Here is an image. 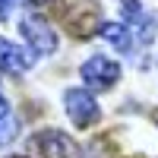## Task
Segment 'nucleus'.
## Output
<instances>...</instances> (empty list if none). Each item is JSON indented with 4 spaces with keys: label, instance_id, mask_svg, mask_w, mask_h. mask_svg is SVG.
Returning a JSON list of instances; mask_svg holds the SVG:
<instances>
[{
    "label": "nucleus",
    "instance_id": "f257e3e1",
    "mask_svg": "<svg viewBox=\"0 0 158 158\" xmlns=\"http://www.w3.org/2000/svg\"><path fill=\"white\" fill-rule=\"evenodd\" d=\"M51 16H54L63 32L76 41H89L101 32V6L98 0H51Z\"/></svg>",
    "mask_w": 158,
    "mask_h": 158
},
{
    "label": "nucleus",
    "instance_id": "f03ea898",
    "mask_svg": "<svg viewBox=\"0 0 158 158\" xmlns=\"http://www.w3.org/2000/svg\"><path fill=\"white\" fill-rule=\"evenodd\" d=\"M32 152L41 155V158H79L73 136H67L63 130H41V133H35Z\"/></svg>",
    "mask_w": 158,
    "mask_h": 158
},
{
    "label": "nucleus",
    "instance_id": "7ed1b4c3",
    "mask_svg": "<svg viewBox=\"0 0 158 158\" xmlns=\"http://www.w3.org/2000/svg\"><path fill=\"white\" fill-rule=\"evenodd\" d=\"M63 104H67V114H70V120L79 127V130H89V127H95L98 123V101L92 98V92L85 89H67V95H63Z\"/></svg>",
    "mask_w": 158,
    "mask_h": 158
},
{
    "label": "nucleus",
    "instance_id": "20e7f679",
    "mask_svg": "<svg viewBox=\"0 0 158 158\" xmlns=\"http://www.w3.org/2000/svg\"><path fill=\"white\" fill-rule=\"evenodd\" d=\"M117 79H120V63L104 57V54H95L82 63V82L95 92H104V89L117 85Z\"/></svg>",
    "mask_w": 158,
    "mask_h": 158
},
{
    "label": "nucleus",
    "instance_id": "39448f33",
    "mask_svg": "<svg viewBox=\"0 0 158 158\" xmlns=\"http://www.w3.org/2000/svg\"><path fill=\"white\" fill-rule=\"evenodd\" d=\"M19 32L35 54H54L57 51V32L51 29V22L44 16H25L19 22Z\"/></svg>",
    "mask_w": 158,
    "mask_h": 158
},
{
    "label": "nucleus",
    "instance_id": "423d86ee",
    "mask_svg": "<svg viewBox=\"0 0 158 158\" xmlns=\"http://www.w3.org/2000/svg\"><path fill=\"white\" fill-rule=\"evenodd\" d=\"M120 10H123L127 22H130V29H136V41L149 44L155 38V32H158V19L152 13H142L139 0H120Z\"/></svg>",
    "mask_w": 158,
    "mask_h": 158
},
{
    "label": "nucleus",
    "instance_id": "0eeeda50",
    "mask_svg": "<svg viewBox=\"0 0 158 158\" xmlns=\"http://www.w3.org/2000/svg\"><path fill=\"white\" fill-rule=\"evenodd\" d=\"M32 60H35V51L32 48H16V44H10L6 38H0V70L22 73V70L32 67Z\"/></svg>",
    "mask_w": 158,
    "mask_h": 158
},
{
    "label": "nucleus",
    "instance_id": "6e6552de",
    "mask_svg": "<svg viewBox=\"0 0 158 158\" xmlns=\"http://www.w3.org/2000/svg\"><path fill=\"white\" fill-rule=\"evenodd\" d=\"M98 35H104V38H108V41H111L117 51H120V54H130V48H133V32H127V25L104 22Z\"/></svg>",
    "mask_w": 158,
    "mask_h": 158
},
{
    "label": "nucleus",
    "instance_id": "1a4fd4ad",
    "mask_svg": "<svg viewBox=\"0 0 158 158\" xmlns=\"http://www.w3.org/2000/svg\"><path fill=\"white\" fill-rule=\"evenodd\" d=\"M13 136H16V117L10 114V104H6V98L0 95V146L13 142Z\"/></svg>",
    "mask_w": 158,
    "mask_h": 158
},
{
    "label": "nucleus",
    "instance_id": "9d476101",
    "mask_svg": "<svg viewBox=\"0 0 158 158\" xmlns=\"http://www.w3.org/2000/svg\"><path fill=\"white\" fill-rule=\"evenodd\" d=\"M10 10H13V0H0V22L10 19Z\"/></svg>",
    "mask_w": 158,
    "mask_h": 158
},
{
    "label": "nucleus",
    "instance_id": "9b49d317",
    "mask_svg": "<svg viewBox=\"0 0 158 158\" xmlns=\"http://www.w3.org/2000/svg\"><path fill=\"white\" fill-rule=\"evenodd\" d=\"M19 3H25V6H41L44 0H19Z\"/></svg>",
    "mask_w": 158,
    "mask_h": 158
},
{
    "label": "nucleus",
    "instance_id": "f8f14e48",
    "mask_svg": "<svg viewBox=\"0 0 158 158\" xmlns=\"http://www.w3.org/2000/svg\"><path fill=\"white\" fill-rule=\"evenodd\" d=\"M10 158H25V155H10Z\"/></svg>",
    "mask_w": 158,
    "mask_h": 158
},
{
    "label": "nucleus",
    "instance_id": "ddd939ff",
    "mask_svg": "<svg viewBox=\"0 0 158 158\" xmlns=\"http://www.w3.org/2000/svg\"><path fill=\"white\" fill-rule=\"evenodd\" d=\"M155 123H158V114H155Z\"/></svg>",
    "mask_w": 158,
    "mask_h": 158
}]
</instances>
